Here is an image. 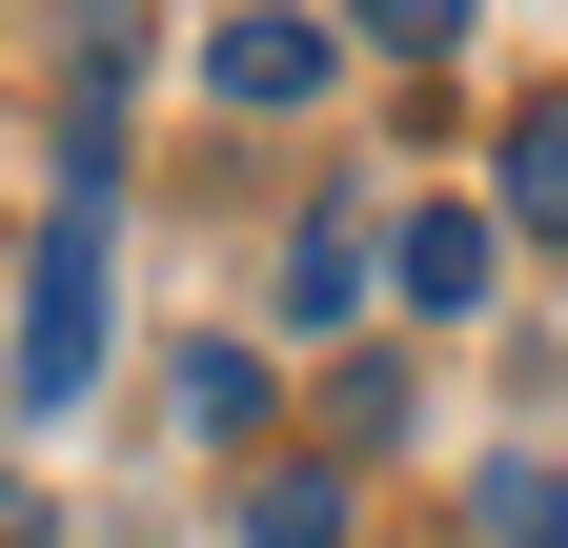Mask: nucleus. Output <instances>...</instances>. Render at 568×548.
Segmentation results:
<instances>
[{
	"mask_svg": "<svg viewBox=\"0 0 568 548\" xmlns=\"http://www.w3.org/2000/svg\"><path fill=\"white\" fill-rule=\"evenodd\" d=\"M102 386V224H41V285H21V406H82Z\"/></svg>",
	"mask_w": 568,
	"mask_h": 548,
	"instance_id": "1",
	"label": "nucleus"
},
{
	"mask_svg": "<svg viewBox=\"0 0 568 548\" xmlns=\"http://www.w3.org/2000/svg\"><path fill=\"white\" fill-rule=\"evenodd\" d=\"M203 82H224V102H325V82H345V21H305V0H224Z\"/></svg>",
	"mask_w": 568,
	"mask_h": 548,
	"instance_id": "2",
	"label": "nucleus"
},
{
	"mask_svg": "<svg viewBox=\"0 0 568 548\" xmlns=\"http://www.w3.org/2000/svg\"><path fill=\"white\" fill-rule=\"evenodd\" d=\"M386 285H406V305H426V325H467V305H487V285H508V203H426V224H406V244H386Z\"/></svg>",
	"mask_w": 568,
	"mask_h": 548,
	"instance_id": "3",
	"label": "nucleus"
},
{
	"mask_svg": "<svg viewBox=\"0 0 568 548\" xmlns=\"http://www.w3.org/2000/svg\"><path fill=\"white\" fill-rule=\"evenodd\" d=\"M345 305H366V224H305L284 244V346H325Z\"/></svg>",
	"mask_w": 568,
	"mask_h": 548,
	"instance_id": "4",
	"label": "nucleus"
},
{
	"mask_svg": "<svg viewBox=\"0 0 568 548\" xmlns=\"http://www.w3.org/2000/svg\"><path fill=\"white\" fill-rule=\"evenodd\" d=\"M508 244H568V102L508 122Z\"/></svg>",
	"mask_w": 568,
	"mask_h": 548,
	"instance_id": "5",
	"label": "nucleus"
},
{
	"mask_svg": "<svg viewBox=\"0 0 568 548\" xmlns=\"http://www.w3.org/2000/svg\"><path fill=\"white\" fill-rule=\"evenodd\" d=\"M244 548H345V467H264V488H244Z\"/></svg>",
	"mask_w": 568,
	"mask_h": 548,
	"instance_id": "6",
	"label": "nucleus"
},
{
	"mask_svg": "<svg viewBox=\"0 0 568 548\" xmlns=\"http://www.w3.org/2000/svg\"><path fill=\"white\" fill-rule=\"evenodd\" d=\"M183 427H264V346H183Z\"/></svg>",
	"mask_w": 568,
	"mask_h": 548,
	"instance_id": "7",
	"label": "nucleus"
},
{
	"mask_svg": "<svg viewBox=\"0 0 568 548\" xmlns=\"http://www.w3.org/2000/svg\"><path fill=\"white\" fill-rule=\"evenodd\" d=\"M345 41H386V61H447V41H467V0H345Z\"/></svg>",
	"mask_w": 568,
	"mask_h": 548,
	"instance_id": "8",
	"label": "nucleus"
},
{
	"mask_svg": "<svg viewBox=\"0 0 568 548\" xmlns=\"http://www.w3.org/2000/svg\"><path fill=\"white\" fill-rule=\"evenodd\" d=\"M487 528H508V548H568V467H487Z\"/></svg>",
	"mask_w": 568,
	"mask_h": 548,
	"instance_id": "9",
	"label": "nucleus"
},
{
	"mask_svg": "<svg viewBox=\"0 0 568 548\" xmlns=\"http://www.w3.org/2000/svg\"><path fill=\"white\" fill-rule=\"evenodd\" d=\"M0 548H41V488H21V467H0Z\"/></svg>",
	"mask_w": 568,
	"mask_h": 548,
	"instance_id": "10",
	"label": "nucleus"
}]
</instances>
